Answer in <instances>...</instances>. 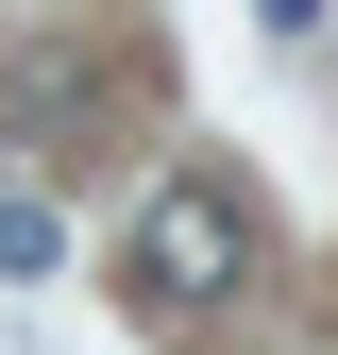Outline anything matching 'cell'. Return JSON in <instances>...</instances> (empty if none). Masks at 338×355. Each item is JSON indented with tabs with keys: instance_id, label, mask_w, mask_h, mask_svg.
<instances>
[{
	"instance_id": "cell-1",
	"label": "cell",
	"mask_w": 338,
	"mask_h": 355,
	"mask_svg": "<svg viewBox=\"0 0 338 355\" xmlns=\"http://www.w3.org/2000/svg\"><path fill=\"white\" fill-rule=\"evenodd\" d=\"M254 271V203L220 187V169H169V187L136 203V237H118V288L152 304V322H203V304H237Z\"/></svg>"
},
{
	"instance_id": "cell-2",
	"label": "cell",
	"mask_w": 338,
	"mask_h": 355,
	"mask_svg": "<svg viewBox=\"0 0 338 355\" xmlns=\"http://www.w3.org/2000/svg\"><path fill=\"white\" fill-rule=\"evenodd\" d=\"M0 102H17V119H68V102H84V51H17V85H0Z\"/></svg>"
},
{
	"instance_id": "cell-3",
	"label": "cell",
	"mask_w": 338,
	"mask_h": 355,
	"mask_svg": "<svg viewBox=\"0 0 338 355\" xmlns=\"http://www.w3.org/2000/svg\"><path fill=\"white\" fill-rule=\"evenodd\" d=\"M0 271H51V203H0Z\"/></svg>"
}]
</instances>
